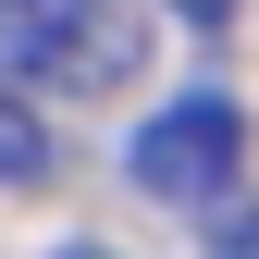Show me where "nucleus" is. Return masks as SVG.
Segmentation results:
<instances>
[{
  "label": "nucleus",
  "instance_id": "nucleus-1",
  "mask_svg": "<svg viewBox=\"0 0 259 259\" xmlns=\"http://www.w3.org/2000/svg\"><path fill=\"white\" fill-rule=\"evenodd\" d=\"M0 74L62 87V99H111L148 74V13L136 0H0Z\"/></svg>",
  "mask_w": 259,
  "mask_h": 259
},
{
  "label": "nucleus",
  "instance_id": "nucleus-2",
  "mask_svg": "<svg viewBox=\"0 0 259 259\" xmlns=\"http://www.w3.org/2000/svg\"><path fill=\"white\" fill-rule=\"evenodd\" d=\"M123 173H136V198L160 210H222L247 173V111L222 99V87H185V99H160L136 136H123Z\"/></svg>",
  "mask_w": 259,
  "mask_h": 259
},
{
  "label": "nucleus",
  "instance_id": "nucleus-3",
  "mask_svg": "<svg viewBox=\"0 0 259 259\" xmlns=\"http://www.w3.org/2000/svg\"><path fill=\"white\" fill-rule=\"evenodd\" d=\"M0 185H50V111L13 74H0Z\"/></svg>",
  "mask_w": 259,
  "mask_h": 259
},
{
  "label": "nucleus",
  "instance_id": "nucleus-4",
  "mask_svg": "<svg viewBox=\"0 0 259 259\" xmlns=\"http://www.w3.org/2000/svg\"><path fill=\"white\" fill-rule=\"evenodd\" d=\"M210 259H259V210H222V235H210Z\"/></svg>",
  "mask_w": 259,
  "mask_h": 259
},
{
  "label": "nucleus",
  "instance_id": "nucleus-5",
  "mask_svg": "<svg viewBox=\"0 0 259 259\" xmlns=\"http://www.w3.org/2000/svg\"><path fill=\"white\" fill-rule=\"evenodd\" d=\"M160 13H185L198 37H222V25H235V0H160Z\"/></svg>",
  "mask_w": 259,
  "mask_h": 259
},
{
  "label": "nucleus",
  "instance_id": "nucleus-6",
  "mask_svg": "<svg viewBox=\"0 0 259 259\" xmlns=\"http://www.w3.org/2000/svg\"><path fill=\"white\" fill-rule=\"evenodd\" d=\"M50 259H111V247H50Z\"/></svg>",
  "mask_w": 259,
  "mask_h": 259
}]
</instances>
